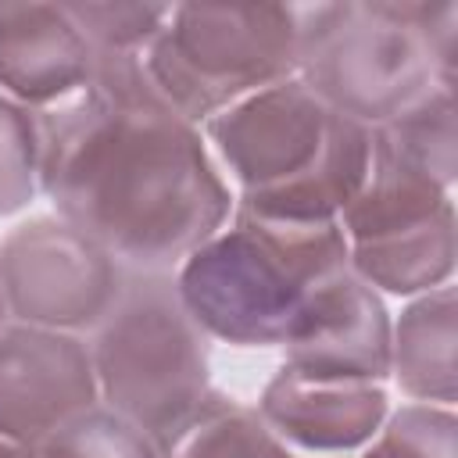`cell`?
<instances>
[{
  "label": "cell",
  "mask_w": 458,
  "mask_h": 458,
  "mask_svg": "<svg viewBox=\"0 0 458 458\" xmlns=\"http://www.w3.org/2000/svg\"><path fill=\"white\" fill-rule=\"evenodd\" d=\"M39 197L129 272H175L236 208L200 125L165 104L143 57L97 61L79 97L43 111Z\"/></svg>",
  "instance_id": "6da1fadb"
},
{
  "label": "cell",
  "mask_w": 458,
  "mask_h": 458,
  "mask_svg": "<svg viewBox=\"0 0 458 458\" xmlns=\"http://www.w3.org/2000/svg\"><path fill=\"white\" fill-rule=\"evenodd\" d=\"M236 208L290 222H340L372 161V129L329 111L301 79L268 86L200 125Z\"/></svg>",
  "instance_id": "7a4b0ae2"
},
{
  "label": "cell",
  "mask_w": 458,
  "mask_h": 458,
  "mask_svg": "<svg viewBox=\"0 0 458 458\" xmlns=\"http://www.w3.org/2000/svg\"><path fill=\"white\" fill-rule=\"evenodd\" d=\"M340 272H347L340 222L290 225L233 208L172 279L208 340L283 347L308 301Z\"/></svg>",
  "instance_id": "3957f363"
},
{
  "label": "cell",
  "mask_w": 458,
  "mask_h": 458,
  "mask_svg": "<svg viewBox=\"0 0 458 458\" xmlns=\"http://www.w3.org/2000/svg\"><path fill=\"white\" fill-rule=\"evenodd\" d=\"M326 4H172L143 72L165 104L193 125L297 79Z\"/></svg>",
  "instance_id": "277c9868"
},
{
  "label": "cell",
  "mask_w": 458,
  "mask_h": 458,
  "mask_svg": "<svg viewBox=\"0 0 458 458\" xmlns=\"http://www.w3.org/2000/svg\"><path fill=\"white\" fill-rule=\"evenodd\" d=\"M100 404L161 451L211 397V340L186 311L172 272H129L111 315L86 336Z\"/></svg>",
  "instance_id": "5b68a950"
},
{
  "label": "cell",
  "mask_w": 458,
  "mask_h": 458,
  "mask_svg": "<svg viewBox=\"0 0 458 458\" xmlns=\"http://www.w3.org/2000/svg\"><path fill=\"white\" fill-rule=\"evenodd\" d=\"M347 268L379 297H419L454 283V190L372 147L369 175L340 215Z\"/></svg>",
  "instance_id": "8992f818"
},
{
  "label": "cell",
  "mask_w": 458,
  "mask_h": 458,
  "mask_svg": "<svg viewBox=\"0 0 458 458\" xmlns=\"http://www.w3.org/2000/svg\"><path fill=\"white\" fill-rule=\"evenodd\" d=\"M297 79L329 111L369 129L397 118L437 86L429 54L394 0L326 4Z\"/></svg>",
  "instance_id": "52a82bcc"
},
{
  "label": "cell",
  "mask_w": 458,
  "mask_h": 458,
  "mask_svg": "<svg viewBox=\"0 0 458 458\" xmlns=\"http://www.w3.org/2000/svg\"><path fill=\"white\" fill-rule=\"evenodd\" d=\"M129 268L57 215H32L0 240L11 322L89 336L118 304Z\"/></svg>",
  "instance_id": "ba28073f"
},
{
  "label": "cell",
  "mask_w": 458,
  "mask_h": 458,
  "mask_svg": "<svg viewBox=\"0 0 458 458\" xmlns=\"http://www.w3.org/2000/svg\"><path fill=\"white\" fill-rule=\"evenodd\" d=\"M100 404L86 336L7 322L0 329V437L32 447Z\"/></svg>",
  "instance_id": "9c48e42d"
},
{
  "label": "cell",
  "mask_w": 458,
  "mask_h": 458,
  "mask_svg": "<svg viewBox=\"0 0 458 458\" xmlns=\"http://www.w3.org/2000/svg\"><path fill=\"white\" fill-rule=\"evenodd\" d=\"M394 318L386 301L351 268L329 279L301 311L283 351V369L322 383H376L390 379Z\"/></svg>",
  "instance_id": "30bf717a"
},
{
  "label": "cell",
  "mask_w": 458,
  "mask_h": 458,
  "mask_svg": "<svg viewBox=\"0 0 458 458\" xmlns=\"http://www.w3.org/2000/svg\"><path fill=\"white\" fill-rule=\"evenodd\" d=\"M254 411L293 451L308 458L361 454L390 415V397L376 383H322L279 365Z\"/></svg>",
  "instance_id": "8fae6325"
},
{
  "label": "cell",
  "mask_w": 458,
  "mask_h": 458,
  "mask_svg": "<svg viewBox=\"0 0 458 458\" xmlns=\"http://www.w3.org/2000/svg\"><path fill=\"white\" fill-rule=\"evenodd\" d=\"M93 72V47L64 4H0V93L43 114L79 97Z\"/></svg>",
  "instance_id": "7c38bea8"
},
{
  "label": "cell",
  "mask_w": 458,
  "mask_h": 458,
  "mask_svg": "<svg viewBox=\"0 0 458 458\" xmlns=\"http://www.w3.org/2000/svg\"><path fill=\"white\" fill-rule=\"evenodd\" d=\"M390 379L411 404L458 401V290L444 283L408 297L390 333Z\"/></svg>",
  "instance_id": "4fadbf2b"
},
{
  "label": "cell",
  "mask_w": 458,
  "mask_h": 458,
  "mask_svg": "<svg viewBox=\"0 0 458 458\" xmlns=\"http://www.w3.org/2000/svg\"><path fill=\"white\" fill-rule=\"evenodd\" d=\"M372 147L433 175L444 190L458 182V104L454 86H433L397 118L372 129Z\"/></svg>",
  "instance_id": "5bb4252c"
},
{
  "label": "cell",
  "mask_w": 458,
  "mask_h": 458,
  "mask_svg": "<svg viewBox=\"0 0 458 458\" xmlns=\"http://www.w3.org/2000/svg\"><path fill=\"white\" fill-rule=\"evenodd\" d=\"M161 458H297L254 411L222 390H211L197 419L161 451Z\"/></svg>",
  "instance_id": "9a60e30c"
},
{
  "label": "cell",
  "mask_w": 458,
  "mask_h": 458,
  "mask_svg": "<svg viewBox=\"0 0 458 458\" xmlns=\"http://www.w3.org/2000/svg\"><path fill=\"white\" fill-rule=\"evenodd\" d=\"M72 21L82 29L97 61H132L150 50L161 36L172 4H122V0H86L64 4Z\"/></svg>",
  "instance_id": "2e32d148"
},
{
  "label": "cell",
  "mask_w": 458,
  "mask_h": 458,
  "mask_svg": "<svg viewBox=\"0 0 458 458\" xmlns=\"http://www.w3.org/2000/svg\"><path fill=\"white\" fill-rule=\"evenodd\" d=\"M25 458H161V447L129 419L93 404L25 447Z\"/></svg>",
  "instance_id": "e0dca14e"
},
{
  "label": "cell",
  "mask_w": 458,
  "mask_h": 458,
  "mask_svg": "<svg viewBox=\"0 0 458 458\" xmlns=\"http://www.w3.org/2000/svg\"><path fill=\"white\" fill-rule=\"evenodd\" d=\"M43 114L0 93V218L25 211L39 197Z\"/></svg>",
  "instance_id": "ac0fdd59"
},
{
  "label": "cell",
  "mask_w": 458,
  "mask_h": 458,
  "mask_svg": "<svg viewBox=\"0 0 458 458\" xmlns=\"http://www.w3.org/2000/svg\"><path fill=\"white\" fill-rule=\"evenodd\" d=\"M358 458H458V415L437 404L390 408L386 422Z\"/></svg>",
  "instance_id": "d6986e66"
},
{
  "label": "cell",
  "mask_w": 458,
  "mask_h": 458,
  "mask_svg": "<svg viewBox=\"0 0 458 458\" xmlns=\"http://www.w3.org/2000/svg\"><path fill=\"white\" fill-rule=\"evenodd\" d=\"M401 18L419 32L440 86H458V4L454 0H394Z\"/></svg>",
  "instance_id": "ffe728a7"
},
{
  "label": "cell",
  "mask_w": 458,
  "mask_h": 458,
  "mask_svg": "<svg viewBox=\"0 0 458 458\" xmlns=\"http://www.w3.org/2000/svg\"><path fill=\"white\" fill-rule=\"evenodd\" d=\"M0 458H25V447H18V444L0 437Z\"/></svg>",
  "instance_id": "44dd1931"
},
{
  "label": "cell",
  "mask_w": 458,
  "mask_h": 458,
  "mask_svg": "<svg viewBox=\"0 0 458 458\" xmlns=\"http://www.w3.org/2000/svg\"><path fill=\"white\" fill-rule=\"evenodd\" d=\"M11 322V311H7V297H4V283H0V329Z\"/></svg>",
  "instance_id": "7402d4cb"
}]
</instances>
